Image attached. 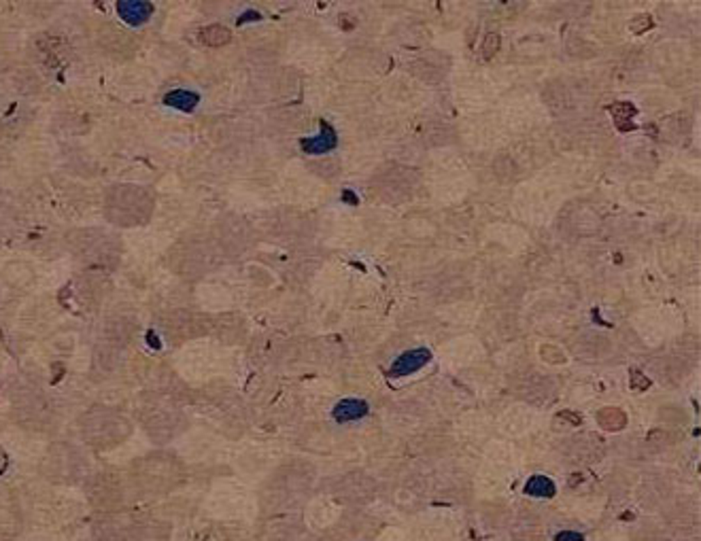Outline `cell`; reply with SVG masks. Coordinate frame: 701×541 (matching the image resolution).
Returning <instances> with one entry per match:
<instances>
[{"instance_id":"cell-3","label":"cell","mask_w":701,"mask_h":541,"mask_svg":"<svg viewBox=\"0 0 701 541\" xmlns=\"http://www.w3.org/2000/svg\"><path fill=\"white\" fill-rule=\"evenodd\" d=\"M321 128H323L321 136L302 140V147H304L308 153H325V151H329V149H334V147H336V134H334V130L329 128L325 121H321Z\"/></svg>"},{"instance_id":"cell-4","label":"cell","mask_w":701,"mask_h":541,"mask_svg":"<svg viewBox=\"0 0 701 541\" xmlns=\"http://www.w3.org/2000/svg\"><path fill=\"white\" fill-rule=\"evenodd\" d=\"M525 492L533 496H553L555 494V484L546 476H533L525 484Z\"/></svg>"},{"instance_id":"cell-7","label":"cell","mask_w":701,"mask_h":541,"mask_svg":"<svg viewBox=\"0 0 701 541\" xmlns=\"http://www.w3.org/2000/svg\"><path fill=\"white\" fill-rule=\"evenodd\" d=\"M555 541H585V537L581 533H574V531H563L555 537Z\"/></svg>"},{"instance_id":"cell-2","label":"cell","mask_w":701,"mask_h":541,"mask_svg":"<svg viewBox=\"0 0 701 541\" xmlns=\"http://www.w3.org/2000/svg\"><path fill=\"white\" fill-rule=\"evenodd\" d=\"M368 414V403L361 399H345L334 407V419L338 423H349V421H359Z\"/></svg>"},{"instance_id":"cell-6","label":"cell","mask_w":701,"mask_h":541,"mask_svg":"<svg viewBox=\"0 0 701 541\" xmlns=\"http://www.w3.org/2000/svg\"><path fill=\"white\" fill-rule=\"evenodd\" d=\"M498 49H500V36L496 32H489L482 40V56L489 60V58H493V54H496Z\"/></svg>"},{"instance_id":"cell-1","label":"cell","mask_w":701,"mask_h":541,"mask_svg":"<svg viewBox=\"0 0 701 541\" xmlns=\"http://www.w3.org/2000/svg\"><path fill=\"white\" fill-rule=\"evenodd\" d=\"M430 359H432V353H430L427 348L408 350V353H404L400 359H395V363L391 365V376H406V373L417 371V369H421Z\"/></svg>"},{"instance_id":"cell-5","label":"cell","mask_w":701,"mask_h":541,"mask_svg":"<svg viewBox=\"0 0 701 541\" xmlns=\"http://www.w3.org/2000/svg\"><path fill=\"white\" fill-rule=\"evenodd\" d=\"M204 40L209 45H215V47L217 45H226L228 40H230V32L226 28H221V26H213V28H209V30L204 32Z\"/></svg>"},{"instance_id":"cell-8","label":"cell","mask_w":701,"mask_h":541,"mask_svg":"<svg viewBox=\"0 0 701 541\" xmlns=\"http://www.w3.org/2000/svg\"><path fill=\"white\" fill-rule=\"evenodd\" d=\"M652 26V19L648 17V15H640V22H633L631 24V28L636 30V32H644V30H648Z\"/></svg>"}]
</instances>
